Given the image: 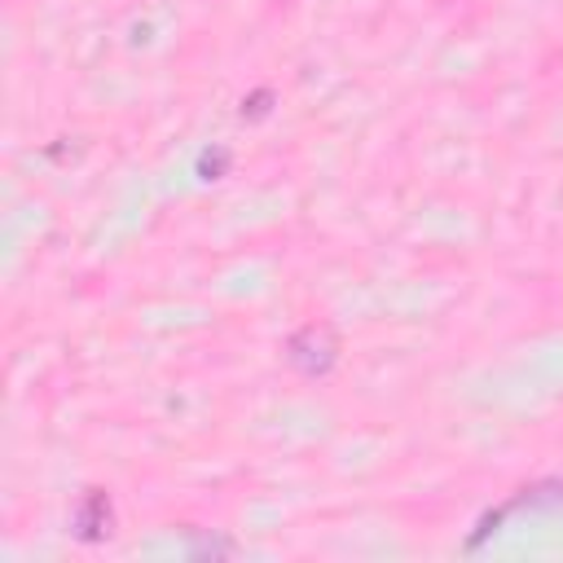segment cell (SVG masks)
I'll list each match as a JSON object with an SVG mask.
<instances>
[{
  "instance_id": "2",
  "label": "cell",
  "mask_w": 563,
  "mask_h": 563,
  "mask_svg": "<svg viewBox=\"0 0 563 563\" xmlns=\"http://www.w3.org/2000/svg\"><path fill=\"white\" fill-rule=\"evenodd\" d=\"M75 523H79V537H101V528L110 523V501H106V493H88L84 506H79V515H75Z\"/></svg>"
},
{
  "instance_id": "1",
  "label": "cell",
  "mask_w": 563,
  "mask_h": 563,
  "mask_svg": "<svg viewBox=\"0 0 563 563\" xmlns=\"http://www.w3.org/2000/svg\"><path fill=\"white\" fill-rule=\"evenodd\" d=\"M290 361L303 369V374H325L330 365H334V356H339V343H334V334L325 330V325H303L295 339H290Z\"/></svg>"
}]
</instances>
